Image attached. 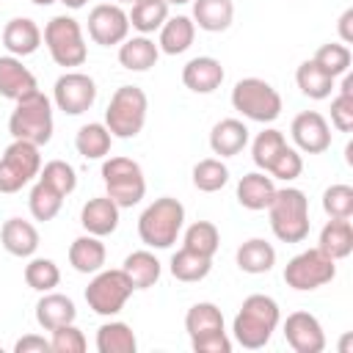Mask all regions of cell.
<instances>
[{
	"label": "cell",
	"mask_w": 353,
	"mask_h": 353,
	"mask_svg": "<svg viewBox=\"0 0 353 353\" xmlns=\"http://www.w3.org/2000/svg\"><path fill=\"white\" fill-rule=\"evenodd\" d=\"M248 146V127L240 119H221L210 130V149L218 157H234Z\"/></svg>",
	"instance_id": "25"
},
{
	"label": "cell",
	"mask_w": 353,
	"mask_h": 353,
	"mask_svg": "<svg viewBox=\"0 0 353 353\" xmlns=\"http://www.w3.org/2000/svg\"><path fill=\"white\" fill-rule=\"evenodd\" d=\"M110 3H119L121 6V3H135V0H110Z\"/></svg>",
	"instance_id": "53"
},
{
	"label": "cell",
	"mask_w": 353,
	"mask_h": 353,
	"mask_svg": "<svg viewBox=\"0 0 353 353\" xmlns=\"http://www.w3.org/2000/svg\"><path fill=\"white\" fill-rule=\"evenodd\" d=\"M168 6H185V3H190V0H165Z\"/></svg>",
	"instance_id": "52"
},
{
	"label": "cell",
	"mask_w": 353,
	"mask_h": 353,
	"mask_svg": "<svg viewBox=\"0 0 353 353\" xmlns=\"http://www.w3.org/2000/svg\"><path fill=\"white\" fill-rule=\"evenodd\" d=\"M196 39V25L190 17L185 14H176V17H168L160 28V39H157V47L160 52L165 55H182L185 50H190Z\"/></svg>",
	"instance_id": "28"
},
{
	"label": "cell",
	"mask_w": 353,
	"mask_h": 353,
	"mask_svg": "<svg viewBox=\"0 0 353 353\" xmlns=\"http://www.w3.org/2000/svg\"><path fill=\"white\" fill-rule=\"evenodd\" d=\"M39 179L47 182L50 188H55L63 199L72 196L74 188H77V171L66 160H50V163H44V168L39 171Z\"/></svg>",
	"instance_id": "42"
},
{
	"label": "cell",
	"mask_w": 353,
	"mask_h": 353,
	"mask_svg": "<svg viewBox=\"0 0 353 353\" xmlns=\"http://www.w3.org/2000/svg\"><path fill=\"white\" fill-rule=\"evenodd\" d=\"M229 182V168L221 157H204L193 165V188L201 193H218Z\"/></svg>",
	"instance_id": "38"
},
{
	"label": "cell",
	"mask_w": 353,
	"mask_h": 353,
	"mask_svg": "<svg viewBox=\"0 0 353 353\" xmlns=\"http://www.w3.org/2000/svg\"><path fill=\"white\" fill-rule=\"evenodd\" d=\"M314 61L336 80V77H342L345 72H350L353 55H350V47H347V44H342V41H328V44H323V47L314 52Z\"/></svg>",
	"instance_id": "43"
},
{
	"label": "cell",
	"mask_w": 353,
	"mask_h": 353,
	"mask_svg": "<svg viewBox=\"0 0 353 353\" xmlns=\"http://www.w3.org/2000/svg\"><path fill=\"white\" fill-rule=\"evenodd\" d=\"M281 323V312H279V303L270 298V295H262V292H254L248 295L234 320H232V336L240 347L245 350H259L270 342L273 331L279 328Z\"/></svg>",
	"instance_id": "1"
},
{
	"label": "cell",
	"mask_w": 353,
	"mask_h": 353,
	"mask_svg": "<svg viewBox=\"0 0 353 353\" xmlns=\"http://www.w3.org/2000/svg\"><path fill=\"white\" fill-rule=\"evenodd\" d=\"M223 77H226V72H223L221 61L212 55H196L182 66V83L193 94H212L215 88H221Z\"/></svg>",
	"instance_id": "18"
},
{
	"label": "cell",
	"mask_w": 353,
	"mask_h": 353,
	"mask_svg": "<svg viewBox=\"0 0 353 353\" xmlns=\"http://www.w3.org/2000/svg\"><path fill=\"white\" fill-rule=\"evenodd\" d=\"M77 320V306L69 295L63 292H41L39 303H36V323L44 328V331H55L66 323H74Z\"/></svg>",
	"instance_id": "22"
},
{
	"label": "cell",
	"mask_w": 353,
	"mask_h": 353,
	"mask_svg": "<svg viewBox=\"0 0 353 353\" xmlns=\"http://www.w3.org/2000/svg\"><path fill=\"white\" fill-rule=\"evenodd\" d=\"M50 334H52L50 336L52 353H85V347H88L83 331L74 323H66V325H61V328H55Z\"/></svg>",
	"instance_id": "46"
},
{
	"label": "cell",
	"mask_w": 353,
	"mask_h": 353,
	"mask_svg": "<svg viewBox=\"0 0 353 353\" xmlns=\"http://www.w3.org/2000/svg\"><path fill=\"white\" fill-rule=\"evenodd\" d=\"M97 350L99 353H135L138 350L135 331L121 320L102 323L97 328Z\"/></svg>",
	"instance_id": "36"
},
{
	"label": "cell",
	"mask_w": 353,
	"mask_h": 353,
	"mask_svg": "<svg viewBox=\"0 0 353 353\" xmlns=\"http://www.w3.org/2000/svg\"><path fill=\"white\" fill-rule=\"evenodd\" d=\"M323 210L328 218H353V188L345 182L328 185L323 190Z\"/></svg>",
	"instance_id": "44"
},
{
	"label": "cell",
	"mask_w": 353,
	"mask_h": 353,
	"mask_svg": "<svg viewBox=\"0 0 353 353\" xmlns=\"http://www.w3.org/2000/svg\"><path fill=\"white\" fill-rule=\"evenodd\" d=\"M3 47L17 58L33 55L41 47V28L30 17H14L3 28Z\"/></svg>",
	"instance_id": "20"
},
{
	"label": "cell",
	"mask_w": 353,
	"mask_h": 353,
	"mask_svg": "<svg viewBox=\"0 0 353 353\" xmlns=\"http://www.w3.org/2000/svg\"><path fill=\"white\" fill-rule=\"evenodd\" d=\"M88 36L99 47H116L130 36V17L119 3H99L88 11Z\"/></svg>",
	"instance_id": "14"
},
{
	"label": "cell",
	"mask_w": 353,
	"mask_h": 353,
	"mask_svg": "<svg viewBox=\"0 0 353 353\" xmlns=\"http://www.w3.org/2000/svg\"><path fill=\"white\" fill-rule=\"evenodd\" d=\"M28 207L36 221H52L63 207V196L55 188H50L47 182L36 179V185L30 188V196H28Z\"/></svg>",
	"instance_id": "40"
},
{
	"label": "cell",
	"mask_w": 353,
	"mask_h": 353,
	"mask_svg": "<svg viewBox=\"0 0 353 353\" xmlns=\"http://www.w3.org/2000/svg\"><path fill=\"white\" fill-rule=\"evenodd\" d=\"M331 124L339 132L353 130V94H336L331 99Z\"/></svg>",
	"instance_id": "47"
},
{
	"label": "cell",
	"mask_w": 353,
	"mask_h": 353,
	"mask_svg": "<svg viewBox=\"0 0 353 353\" xmlns=\"http://www.w3.org/2000/svg\"><path fill=\"white\" fill-rule=\"evenodd\" d=\"M301 171H303V157H301V152H298L295 146H284V149L279 152V157L270 163V168H268V174H270L273 179H281V182L298 179Z\"/></svg>",
	"instance_id": "45"
},
{
	"label": "cell",
	"mask_w": 353,
	"mask_h": 353,
	"mask_svg": "<svg viewBox=\"0 0 353 353\" xmlns=\"http://www.w3.org/2000/svg\"><path fill=\"white\" fill-rule=\"evenodd\" d=\"M273 193H276V179L265 171L243 174L240 182H237V201H240V207H245L251 212L268 210Z\"/></svg>",
	"instance_id": "24"
},
{
	"label": "cell",
	"mask_w": 353,
	"mask_h": 353,
	"mask_svg": "<svg viewBox=\"0 0 353 353\" xmlns=\"http://www.w3.org/2000/svg\"><path fill=\"white\" fill-rule=\"evenodd\" d=\"M168 270L176 281H185V284H193V281H201L210 276L212 270V256H204V254H196L190 248H179L171 262H168Z\"/></svg>",
	"instance_id": "34"
},
{
	"label": "cell",
	"mask_w": 353,
	"mask_h": 353,
	"mask_svg": "<svg viewBox=\"0 0 353 353\" xmlns=\"http://www.w3.org/2000/svg\"><path fill=\"white\" fill-rule=\"evenodd\" d=\"M334 276H336V259L323 254L317 245L295 254L284 265V281L298 292H312L317 287H325L334 281Z\"/></svg>",
	"instance_id": "11"
},
{
	"label": "cell",
	"mask_w": 353,
	"mask_h": 353,
	"mask_svg": "<svg viewBox=\"0 0 353 353\" xmlns=\"http://www.w3.org/2000/svg\"><path fill=\"white\" fill-rule=\"evenodd\" d=\"M41 146L30 141H11L0 157V193L22 190L41 171Z\"/></svg>",
	"instance_id": "12"
},
{
	"label": "cell",
	"mask_w": 353,
	"mask_h": 353,
	"mask_svg": "<svg viewBox=\"0 0 353 353\" xmlns=\"http://www.w3.org/2000/svg\"><path fill=\"white\" fill-rule=\"evenodd\" d=\"M339 39L342 44H353V8H345L339 17Z\"/></svg>",
	"instance_id": "49"
},
{
	"label": "cell",
	"mask_w": 353,
	"mask_h": 353,
	"mask_svg": "<svg viewBox=\"0 0 353 353\" xmlns=\"http://www.w3.org/2000/svg\"><path fill=\"white\" fill-rule=\"evenodd\" d=\"M232 108L248 121L270 124L281 116V94L262 77H243L232 88Z\"/></svg>",
	"instance_id": "8"
},
{
	"label": "cell",
	"mask_w": 353,
	"mask_h": 353,
	"mask_svg": "<svg viewBox=\"0 0 353 353\" xmlns=\"http://www.w3.org/2000/svg\"><path fill=\"white\" fill-rule=\"evenodd\" d=\"M105 259H108V248L102 243V237L97 234H80L72 240L69 245V265L77 270V273H85V276H94L97 270L105 268Z\"/></svg>",
	"instance_id": "23"
},
{
	"label": "cell",
	"mask_w": 353,
	"mask_h": 353,
	"mask_svg": "<svg viewBox=\"0 0 353 353\" xmlns=\"http://www.w3.org/2000/svg\"><path fill=\"white\" fill-rule=\"evenodd\" d=\"M30 3H36V6H52V3H61V0H30Z\"/></svg>",
	"instance_id": "51"
},
{
	"label": "cell",
	"mask_w": 353,
	"mask_h": 353,
	"mask_svg": "<svg viewBox=\"0 0 353 353\" xmlns=\"http://www.w3.org/2000/svg\"><path fill=\"white\" fill-rule=\"evenodd\" d=\"M317 248L328 254L331 259H345L353 254V226L350 218H328V223L320 229Z\"/></svg>",
	"instance_id": "29"
},
{
	"label": "cell",
	"mask_w": 353,
	"mask_h": 353,
	"mask_svg": "<svg viewBox=\"0 0 353 353\" xmlns=\"http://www.w3.org/2000/svg\"><path fill=\"white\" fill-rule=\"evenodd\" d=\"M295 83H298L301 94L309 97V99H328L331 91H334V77H331L314 58H309V61H303V63L298 66Z\"/></svg>",
	"instance_id": "35"
},
{
	"label": "cell",
	"mask_w": 353,
	"mask_h": 353,
	"mask_svg": "<svg viewBox=\"0 0 353 353\" xmlns=\"http://www.w3.org/2000/svg\"><path fill=\"white\" fill-rule=\"evenodd\" d=\"M25 284L36 292H50L61 284V270L47 256H30V262L25 265Z\"/></svg>",
	"instance_id": "41"
},
{
	"label": "cell",
	"mask_w": 353,
	"mask_h": 353,
	"mask_svg": "<svg viewBox=\"0 0 353 353\" xmlns=\"http://www.w3.org/2000/svg\"><path fill=\"white\" fill-rule=\"evenodd\" d=\"M270 229L281 243H303L309 237V199L301 188H276L268 204Z\"/></svg>",
	"instance_id": "2"
},
{
	"label": "cell",
	"mask_w": 353,
	"mask_h": 353,
	"mask_svg": "<svg viewBox=\"0 0 353 353\" xmlns=\"http://www.w3.org/2000/svg\"><path fill=\"white\" fill-rule=\"evenodd\" d=\"M193 3V25L207 33H223L234 19L232 0H190Z\"/></svg>",
	"instance_id": "27"
},
{
	"label": "cell",
	"mask_w": 353,
	"mask_h": 353,
	"mask_svg": "<svg viewBox=\"0 0 353 353\" xmlns=\"http://www.w3.org/2000/svg\"><path fill=\"white\" fill-rule=\"evenodd\" d=\"M110 143H113V135L105 127V121H88L74 135V149L85 160H105L110 154Z\"/></svg>",
	"instance_id": "32"
},
{
	"label": "cell",
	"mask_w": 353,
	"mask_h": 353,
	"mask_svg": "<svg viewBox=\"0 0 353 353\" xmlns=\"http://www.w3.org/2000/svg\"><path fill=\"white\" fill-rule=\"evenodd\" d=\"M52 102L41 91H33L14 102L8 116V132L14 141H30L36 146H47L52 138Z\"/></svg>",
	"instance_id": "4"
},
{
	"label": "cell",
	"mask_w": 353,
	"mask_h": 353,
	"mask_svg": "<svg viewBox=\"0 0 353 353\" xmlns=\"http://www.w3.org/2000/svg\"><path fill=\"white\" fill-rule=\"evenodd\" d=\"M149 99L138 85H119L105 108V127L113 138H135L146 124Z\"/></svg>",
	"instance_id": "6"
},
{
	"label": "cell",
	"mask_w": 353,
	"mask_h": 353,
	"mask_svg": "<svg viewBox=\"0 0 353 353\" xmlns=\"http://www.w3.org/2000/svg\"><path fill=\"white\" fill-rule=\"evenodd\" d=\"M284 146H287V138H284V132H281V130L268 127V130L256 132V138L251 141V160H254V165H256L259 171H265V174H268L270 163L279 157V152H281Z\"/></svg>",
	"instance_id": "37"
},
{
	"label": "cell",
	"mask_w": 353,
	"mask_h": 353,
	"mask_svg": "<svg viewBox=\"0 0 353 353\" xmlns=\"http://www.w3.org/2000/svg\"><path fill=\"white\" fill-rule=\"evenodd\" d=\"M234 262H237V268H240L243 273L259 276V273L273 270V265H276V248H273L268 240H262V237H251V240H245V243L237 248Z\"/></svg>",
	"instance_id": "30"
},
{
	"label": "cell",
	"mask_w": 353,
	"mask_h": 353,
	"mask_svg": "<svg viewBox=\"0 0 353 353\" xmlns=\"http://www.w3.org/2000/svg\"><path fill=\"white\" fill-rule=\"evenodd\" d=\"M182 245L196 251V254L215 256V251L221 245V232H218V226L212 221H193L182 234Z\"/></svg>",
	"instance_id": "39"
},
{
	"label": "cell",
	"mask_w": 353,
	"mask_h": 353,
	"mask_svg": "<svg viewBox=\"0 0 353 353\" xmlns=\"http://www.w3.org/2000/svg\"><path fill=\"white\" fill-rule=\"evenodd\" d=\"M61 3H63L66 8H72V11H77V8H83L88 0H61Z\"/></svg>",
	"instance_id": "50"
},
{
	"label": "cell",
	"mask_w": 353,
	"mask_h": 353,
	"mask_svg": "<svg viewBox=\"0 0 353 353\" xmlns=\"http://www.w3.org/2000/svg\"><path fill=\"white\" fill-rule=\"evenodd\" d=\"M160 58V47L149 39V36H127L121 44H119V63L127 69V72H149Z\"/></svg>",
	"instance_id": "26"
},
{
	"label": "cell",
	"mask_w": 353,
	"mask_h": 353,
	"mask_svg": "<svg viewBox=\"0 0 353 353\" xmlns=\"http://www.w3.org/2000/svg\"><path fill=\"white\" fill-rule=\"evenodd\" d=\"M290 135L303 154H323L331 146V124L317 110H301L290 124Z\"/></svg>",
	"instance_id": "15"
},
{
	"label": "cell",
	"mask_w": 353,
	"mask_h": 353,
	"mask_svg": "<svg viewBox=\"0 0 353 353\" xmlns=\"http://www.w3.org/2000/svg\"><path fill=\"white\" fill-rule=\"evenodd\" d=\"M168 8L171 6L165 0H135V3H130V11H127L130 28L138 30L141 36H149V33L160 30L163 22L171 17Z\"/></svg>",
	"instance_id": "33"
},
{
	"label": "cell",
	"mask_w": 353,
	"mask_h": 353,
	"mask_svg": "<svg viewBox=\"0 0 353 353\" xmlns=\"http://www.w3.org/2000/svg\"><path fill=\"white\" fill-rule=\"evenodd\" d=\"M44 44H47V52L50 58L63 66V69H74V66H83L85 58H88V44H85V36H83V28L74 17H66V14H58L52 17L47 25H44V33H41Z\"/></svg>",
	"instance_id": "7"
},
{
	"label": "cell",
	"mask_w": 353,
	"mask_h": 353,
	"mask_svg": "<svg viewBox=\"0 0 353 353\" xmlns=\"http://www.w3.org/2000/svg\"><path fill=\"white\" fill-rule=\"evenodd\" d=\"M132 292H135V287L121 268H113V270L102 268L94 273V279L85 287V303L94 314L113 317L124 309V303L130 301Z\"/></svg>",
	"instance_id": "10"
},
{
	"label": "cell",
	"mask_w": 353,
	"mask_h": 353,
	"mask_svg": "<svg viewBox=\"0 0 353 353\" xmlns=\"http://www.w3.org/2000/svg\"><path fill=\"white\" fill-rule=\"evenodd\" d=\"M102 182L105 196H110L121 210L135 207L146 196V176L143 168L132 157H108L102 163Z\"/></svg>",
	"instance_id": "9"
},
{
	"label": "cell",
	"mask_w": 353,
	"mask_h": 353,
	"mask_svg": "<svg viewBox=\"0 0 353 353\" xmlns=\"http://www.w3.org/2000/svg\"><path fill=\"white\" fill-rule=\"evenodd\" d=\"M0 245L19 259H30L39 251V229L30 221L22 218H8L0 226Z\"/></svg>",
	"instance_id": "21"
},
{
	"label": "cell",
	"mask_w": 353,
	"mask_h": 353,
	"mask_svg": "<svg viewBox=\"0 0 353 353\" xmlns=\"http://www.w3.org/2000/svg\"><path fill=\"white\" fill-rule=\"evenodd\" d=\"M119 215H121V207L110 199V196H94L83 204L80 210V223L88 234H97V237H108L119 229Z\"/></svg>",
	"instance_id": "19"
},
{
	"label": "cell",
	"mask_w": 353,
	"mask_h": 353,
	"mask_svg": "<svg viewBox=\"0 0 353 353\" xmlns=\"http://www.w3.org/2000/svg\"><path fill=\"white\" fill-rule=\"evenodd\" d=\"M185 226V207L174 196L154 199L138 218V237L149 248H171Z\"/></svg>",
	"instance_id": "3"
},
{
	"label": "cell",
	"mask_w": 353,
	"mask_h": 353,
	"mask_svg": "<svg viewBox=\"0 0 353 353\" xmlns=\"http://www.w3.org/2000/svg\"><path fill=\"white\" fill-rule=\"evenodd\" d=\"M52 102L66 116H83L97 102V83L91 74L66 69L52 85Z\"/></svg>",
	"instance_id": "13"
},
{
	"label": "cell",
	"mask_w": 353,
	"mask_h": 353,
	"mask_svg": "<svg viewBox=\"0 0 353 353\" xmlns=\"http://www.w3.org/2000/svg\"><path fill=\"white\" fill-rule=\"evenodd\" d=\"M121 270L127 273V279L132 281L135 290H149V287H154L160 281L163 265H160V259L152 251L141 248V251H132V254L124 256Z\"/></svg>",
	"instance_id": "31"
},
{
	"label": "cell",
	"mask_w": 353,
	"mask_h": 353,
	"mask_svg": "<svg viewBox=\"0 0 353 353\" xmlns=\"http://www.w3.org/2000/svg\"><path fill=\"white\" fill-rule=\"evenodd\" d=\"M284 339L295 353H323L325 331L320 320L309 312H292L284 320Z\"/></svg>",
	"instance_id": "16"
},
{
	"label": "cell",
	"mask_w": 353,
	"mask_h": 353,
	"mask_svg": "<svg viewBox=\"0 0 353 353\" xmlns=\"http://www.w3.org/2000/svg\"><path fill=\"white\" fill-rule=\"evenodd\" d=\"M14 353H52V347H50V339L39 334H25L14 342Z\"/></svg>",
	"instance_id": "48"
},
{
	"label": "cell",
	"mask_w": 353,
	"mask_h": 353,
	"mask_svg": "<svg viewBox=\"0 0 353 353\" xmlns=\"http://www.w3.org/2000/svg\"><path fill=\"white\" fill-rule=\"evenodd\" d=\"M185 331L196 353H232V339L223 328V314L210 301H199L188 309Z\"/></svg>",
	"instance_id": "5"
},
{
	"label": "cell",
	"mask_w": 353,
	"mask_h": 353,
	"mask_svg": "<svg viewBox=\"0 0 353 353\" xmlns=\"http://www.w3.org/2000/svg\"><path fill=\"white\" fill-rule=\"evenodd\" d=\"M33 91H39V83L36 74L22 63V58L0 55V97L17 102Z\"/></svg>",
	"instance_id": "17"
}]
</instances>
